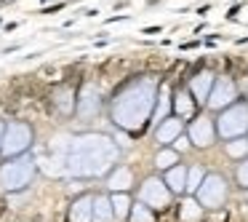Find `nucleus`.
<instances>
[{"label": "nucleus", "mask_w": 248, "mask_h": 222, "mask_svg": "<svg viewBox=\"0 0 248 222\" xmlns=\"http://www.w3.org/2000/svg\"><path fill=\"white\" fill-rule=\"evenodd\" d=\"M237 179H240L243 185H248V163H243L240 171H237Z\"/></svg>", "instance_id": "f8f14e48"}, {"label": "nucleus", "mask_w": 248, "mask_h": 222, "mask_svg": "<svg viewBox=\"0 0 248 222\" xmlns=\"http://www.w3.org/2000/svg\"><path fill=\"white\" fill-rule=\"evenodd\" d=\"M125 206H128V201H125L123 195H120V198H115V214L123 217V214H125Z\"/></svg>", "instance_id": "9d476101"}, {"label": "nucleus", "mask_w": 248, "mask_h": 222, "mask_svg": "<svg viewBox=\"0 0 248 222\" xmlns=\"http://www.w3.org/2000/svg\"><path fill=\"white\" fill-rule=\"evenodd\" d=\"M198 182H200V169H192L189 171V188H198Z\"/></svg>", "instance_id": "9b49d317"}, {"label": "nucleus", "mask_w": 248, "mask_h": 222, "mask_svg": "<svg viewBox=\"0 0 248 222\" xmlns=\"http://www.w3.org/2000/svg\"><path fill=\"white\" fill-rule=\"evenodd\" d=\"M141 198H144L150 206H157V209H163V206L168 204V193L163 190L160 182H155V179H150V182L144 185V190H141Z\"/></svg>", "instance_id": "f03ea898"}, {"label": "nucleus", "mask_w": 248, "mask_h": 222, "mask_svg": "<svg viewBox=\"0 0 248 222\" xmlns=\"http://www.w3.org/2000/svg\"><path fill=\"white\" fill-rule=\"evenodd\" d=\"M200 198H203L205 206H219L221 201H224V182H221L219 177H211L208 182H205V188L200 190Z\"/></svg>", "instance_id": "f257e3e1"}, {"label": "nucleus", "mask_w": 248, "mask_h": 222, "mask_svg": "<svg viewBox=\"0 0 248 222\" xmlns=\"http://www.w3.org/2000/svg\"><path fill=\"white\" fill-rule=\"evenodd\" d=\"M72 222H88V201H80L72 209Z\"/></svg>", "instance_id": "39448f33"}, {"label": "nucleus", "mask_w": 248, "mask_h": 222, "mask_svg": "<svg viewBox=\"0 0 248 222\" xmlns=\"http://www.w3.org/2000/svg\"><path fill=\"white\" fill-rule=\"evenodd\" d=\"M243 150H246V145H243V142H237V145H230V153H232V155H240Z\"/></svg>", "instance_id": "ddd939ff"}, {"label": "nucleus", "mask_w": 248, "mask_h": 222, "mask_svg": "<svg viewBox=\"0 0 248 222\" xmlns=\"http://www.w3.org/2000/svg\"><path fill=\"white\" fill-rule=\"evenodd\" d=\"M27 177H30L27 166H14L11 171H8V188H19V185H24Z\"/></svg>", "instance_id": "7ed1b4c3"}, {"label": "nucleus", "mask_w": 248, "mask_h": 222, "mask_svg": "<svg viewBox=\"0 0 248 222\" xmlns=\"http://www.w3.org/2000/svg\"><path fill=\"white\" fill-rule=\"evenodd\" d=\"M96 220L99 222H109V209H107L104 201H99V204H96Z\"/></svg>", "instance_id": "423d86ee"}, {"label": "nucleus", "mask_w": 248, "mask_h": 222, "mask_svg": "<svg viewBox=\"0 0 248 222\" xmlns=\"http://www.w3.org/2000/svg\"><path fill=\"white\" fill-rule=\"evenodd\" d=\"M134 222H152V214H150L147 209H141V206H139V209L134 211Z\"/></svg>", "instance_id": "0eeeda50"}, {"label": "nucleus", "mask_w": 248, "mask_h": 222, "mask_svg": "<svg viewBox=\"0 0 248 222\" xmlns=\"http://www.w3.org/2000/svg\"><path fill=\"white\" fill-rule=\"evenodd\" d=\"M184 169H173L171 174H168V185H171L173 190H184Z\"/></svg>", "instance_id": "20e7f679"}, {"label": "nucleus", "mask_w": 248, "mask_h": 222, "mask_svg": "<svg viewBox=\"0 0 248 222\" xmlns=\"http://www.w3.org/2000/svg\"><path fill=\"white\" fill-rule=\"evenodd\" d=\"M112 188H128V171L118 174V177L112 179Z\"/></svg>", "instance_id": "6e6552de"}, {"label": "nucleus", "mask_w": 248, "mask_h": 222, "mask_svg": "<svg viewBox=\"0 0 248 222\" xmlns=\"http://www.w3.org/2000/svg\"><path fill=\"white\" fill-rule=\"evenodd\" d=\"M173 163V153H160V155H157V166H171Z\"/></svg>", "instance_id": "1a4fd4ad"}]
</instances>
